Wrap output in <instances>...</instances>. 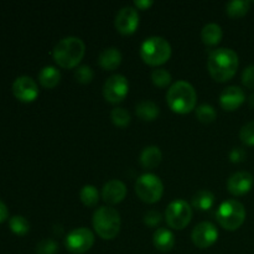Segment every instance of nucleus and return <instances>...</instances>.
Segmentation results:
<instances>
[{"label": "nucleus", "instance_id": "nucleus-1", "mask_svg": "<svg viewBox=\"0 0 254 254\" xmlns=\"http://www.w3.org/2000/svg\"><path fill=\"white\" fill-rule=\"evenodd\" d=\"M240 66V59L235 50L218 47L211 51L207 60V68L216 81L225 82L232 78Z\"/></svg>", "mask_w": 254, "mask_h": 254}, {"label": "nucleus", "instance_id": "nucleus-2", "mask_svg": "<svg viewBox=\"0 0 254 254\" xmlns=\"http://www.w3.org/2000/svg\"><path fill=\"white\" fill-rule=\"evenodd\" d=\"M86 45L77 36H66L60 40L52 50V56L56 64L64 68H73L84 56Z\"/></svg>", "mask_w": 254, "mask_h": 254}, {"label": "nucleus", "instance_id": "nucleus-3", "mask_svg": "<svg viewBox=\"0 0 254 254\" xmlns=\"http://www.w3.org/2000/svg\"><path fill=\"white\" fill-rule=\"evenodd\" d=\"M168 106L176 113H189L195 109L197 102V93L192 84L184 79L174 82L166 93Z\"/></svg>", "mask_w": 254, "mask_h": 254}, {"label": "nucleus", "instance_id": "nucleus-4", "mask_svg": "<svg viewBox=\"0 0 254 254\" xmlns=\"http://www.w3.org/2000/svg\"><path fill=\"white\" fill-rule=\"evenodd\" d=\"M92 223L99 237L113 240L121 231V215L111 206H101L94 211Z\"/></svg>", "mask_w": 254, "mask_h": 254}, {"label": "nucleus", "instance_id": "nucleus-5", "mask_svg": "<svg viewBox=\"0 0 254 254\" xmlns=\"http://www.w3.org/2000/svg\"><path fill=\"white\" fill-rule=\"evenodd\" d=\"M171 56V45L161 36H149L141 42L140 57L145 64L159 66Z\"/></svg>", "mask_w": 254, "mask_h": 254}, {"label": "nucleus", "instance_id": "nucleus-6", "mask_svg": "<svg viewBox=\"0 0 254 254\" xmlns=\"http://www.w3.org/2000/svg\"><path fill=\"white\" fill-rule=\"evenodd\" d=\"M216 217L220 225L226 230H237L246 220L245 205L238 200L223 201L216 211Z\"/></svg>", "mask_w": 254, "mask_h": 254}, {"label": "nucleus", "instance_id": "nucleus-7", "mask_svg": "<svg viewBox=\"0 0 254 254\" xmlns=\"http://www.w3.org/2000/svg\"><path fill=\"white\" fill-rule=\"evenodd\" d=\"M135 192L144 202H156L163 196V181L158 175L153 173L141 174L135 181Z\"/></svg>", "mask_w": 254, "mask_h": 254}, {"label": "nucleus", "instance_id": "nucleus-8", "mask_svg": "<svg viewBox=\"0 0 254 254\" xmlns=\"http://www.w3.org/2000/svg\"><path fill=\"white\" fill-rule=\"evenodd\" d=\"M192 218V208L188 201L176 198L171 201L165 210V220L171 228L183 230Z\"/></svg>", "mask_w": 254, "mask_h": 254}, {"label": "nucleus", "instance_id": "nucleus-9", "mask_svg": "<svg viewBox=\"0 0 254 254\" xmlns=\"http://www.w3.org/2000/svg\"><path fill=\"white\" fill-rule=\"evenodd\" d=\"M94 243V235L89 228L78 227L72 230L64 240V246L73 254H83L92 248Z\"/></svg>", "mask_w": 254, "mask_h": 254}, {"label": "nucleus", "instance_id": "nucleus-10", "mask_svg": "<svg viewBox=\"0 0 254 254\" xmlns=\"http://www.w3.org/2000/svg\"><path fill=\"white\" fill-rule=\"evenodd\" d=\"M129 92V82L124 74L114 73L103 84V96L111 103H119Z\"/></svg>", "mask_w": 254, "mask_h": 254}, {"label": "nucleus", "instance_id": "nucleus-11", "mask_svg": "<svg viewBox=\"0 0 254 254\" xmlns=\"http://www.w3.org/2000/svg\"><path fill=\"white\" fill-rule=\"evenodd\" d=\"M218 230L210 221H202L193 227L191 240L198 248H208L217 241Z\"/></svg>", "mask_w": 254, "mask_h": 254}, {"label": "nucleus", "instance_id": "nucleus-12", "mask_svg": "<svg viewBox=\"0 0 254 254\" xmlns=\"http://www.w3.org/2000/svg\"><path fill=\"white\" fill-rule=\"evenodd\" d=\"M117 30L123 35L133 34L139 26V12L136 7L126 5L116 15L114 20Z\"/></svg>", "mask_w": 254, "mask_h": 254}, {"label": "nucleus", "instance_id": "nucleus-13", "mask_svg": "<svg viewBox=\"0 0 254 254\" xmlns=\"http://www.w3.org/2000/svg\"><path fill=\"white\" fill-rule=\"evenodd\" d=\"M12 93L19 101L32 102L39 96V87L35 79L30 76H19L12 83Z\"/></svg>", "mask_w": 254, "mask_h": 254}, {"label": "nucleus", "instance_id": "nucleus-14", "mask_svg": "<svg viewBox=\"0 0 254 254\" xmlns=\"http://www.w3.org/2000/svg\"><path fill=\"white\" fill-rule=\"evenodd\" d=\"M253 175L248 171H237L233 173L227 180V189L232 195L241 196L250 192L253 188Z\"/></svg>", "mask_w": 254, "mask_h": 254}, {"label": "nucleus", "instance_id": "nucleus-15", "mask_svg": "<svg viewBox=\"0 0 254 254\" xmlns=\"http://www.w3.org/2000/svg\"><path fill=\"white\" fill-rule=\"evenodd\" d=\"M127 196L126 184L118 179H112L107 181L102 188V198L109 205H116L124 200Z\"/></svg>", "mask_w": 254, "mask_h": 254}, {"label": "nucleus", "instance_id": "nucleus-16", "mask_svg": "<svg viewBox=\"0 0 254 254\" xmlns=\"http://www.w3.org/2000/svg\"><path fill=\"white\" fill-rule=\"evenodd\" d=\"M246 101V94L241 87L228 86L221 92L220 104L226 111H235Z\"/></svg>", "mask_w": 254, "mask_h": 254}, {"label": "nucleus", "instance_id": "nucleus-17", "mask_svg": "<svg viewBox=\"0 0 254 254\" xmlns=\"http://www.w3.org/2000/svg\"><path fill=\"white\" fill-rule=\"evenodd\" d=\"M122 59H123V56H122L121 50L118 47L109 46L99 52L98 64L102 68L112 71V69H116L121 64Z\"/></svg>", "mask_w": 254, "mask_h": 254}, {"label": "nucleus", "instance_id": "nucleus-18", "mask_svg": "<svg viewBox=\"0 0 254 254\" xmlns=\"http://www.w3.org/2000/svg\"><path fill=\"white\" fill-rule=\"evenodd\" d=\"M163 159V153L156 145H149L141 150L139 155V163L145 169H154L160 164Z\"/></svg>", "mask_w": 254, "mask_h": 254}, {"label": "nucleus", "instance_id": "nucleus-19", "mask_svg": "<svg viewBox=\"0 0 254 254\" xmlns=\"http://www.w3.org/2000/svg\"><path fill=\"white\" fill-rule=\"evenodd\" d=\"M154 246L161 252H169L175 246V236L169 228L160 227L155 230L153 236Z\"/></svg>", "mask_w": 254, "mask_h": 254}, {"label": "nucleus", "instance_id": "nucleus-20", "mask_svg": "<svg viewBox=\"0 0 254 254\" xmlns=\"http://www.w3.org/2000/svg\"><path fill=\"white\" fill-rule=\"evenodd\" d=\"M37 77H39V82L45 88H54L59 84L60 79H61V72L57 67L47 64L40 69Z\"/></svg>", "mask_w": 254, "mask_h": 254}, {"label": "nucleus", "instance_id": "nucleus-21", "mask_svg": "<svg viewBox=\"0 0 254 254\" xmlns=\"http://www.w3.org/2000/svg\"><path fill=\"white\" fill-rule=\"evenodd\" d=\"M223 36L222 27L217 22H208L201 30V39L208 46L217 45Z\"/></svg>", "mask_w": 254, "mask_h": 254}, {"label": "nucleus", "instance_id": "nucleus-22", "mask_svg": "<svg viewBox=\"0 0 254 254\" xmlns=\"http://www.w3.org/2000/svg\"><path fill=\"white\" fill-rule=\"evenodd\" d=\"M135 112L139 118H141L143 121H154L160 113V109L155 102L150 101V99H143L136 103Z\"/></svg>", "mask_w": 254, "mask_h": 254}, {"label": "nucleus", "instance_id": "nucleus-23", "mask_svg": "<svg viewBox=\"0 0 254 254\" xmlns=\"http://www.w3.org/2000/svg\"><path fill=\"white\" fill-rule=\"evenodd\" d=\"M215 195L210 190L202 189V190H198L197 192L193 193L192 198H191V203L197 210L207 211L215 205Z\"/></svg>", "mask_w": 254, "mask_h": 254}, {"label": "nucleus", "instance_id": "nucleus-24", "mask_svg": "<svg viewBox=\"0 0 254 254\" xmlns=\"http://www.w3.org/2000/svg\"><path fill=\"white\" fill-rule=\"evenodd\" d=\"M250 0H231L226 4V12L232 17H241L250 10Z\"/></svg>", "mask_w": 254, "mask_h": 254}, {"label": "nucleus", "instance_id": "nucleus-25", "mask_svg": "<svg viewBox=\"0 0 254 254\" xmlns=\"http://www.w3.org/2000/svg\"><path fill=\"white\" fill-rule=\"evenodd\" d=\"M79 198H81V201L86 206L93 207V206H96L98 203L99 192L96 186L89 185L88 184V185H84L81 189V191H79Z\"/></svg>", "mask_w": 254, "mask_h": 254}, {"label": "nucleus", "instance_id": "nucleus-26", "mask_svg": "<svg viewBox=\"0 0 254 254\" xmlns=\"http://www.w3.org/2000/svg\"><path fill=\"white\" fill-rule=\"evenodd\" d=\"M9 226H10V230L15 233V235H19V236H24L26 235L27 232L30 231V223L24 216H12L9 221Z\"/></svg>", "mask_w": 254, "mask_h": 254}, {"label": "nucleus", "instance_id": "nucleus-27", "mask_svg": "<svg viewBox=\"0 0 254 254\" xmlns=\"http://www.w3.org/2000/svg\"><path fill=\"white\" fill-rule=\"evenodd\" d=\"M196 117L198 118V121L203 122V123H211L217 117V112H216L215 107L211 106L210 103H202L196 108Z\"/></svg>", "mask_w": 254, "mask_h": 254}, {"label": "nucleus", "instance_id": "nucleus-28", "mask_svg": "<svg viewBox=\"0 0 254 254\" xmlns=\"http://www.w3.org/2000/svg\"><path fill=\"white\" fill-rule=\"evenodd\" d=\"M111 119L117 127H127L131 121V116L129 111H127L123 107H116L111 112Z\"/></svg>", "mask_w": 254, "mask_h": 254}, {"label": "nucleus", "instance_id": "nucleus-29", "mask_svg": "<svg viewBox=\"0 0 254 254\" xmlns=\"http://www.w3.org/2000/svg\"><path fill=\"white\" fill-rule=\"evenodd\" d=\"M151 81L155 86L161 87H166L168 84H170L171 82V73L164 67H156L155 69H153L151 72Z\"/></svg>", "mask_w": 254, "mask_h": 254}, {"label": "nucleus", "instance_id": "nucleus-30", "mask_svg": "<svg viewBox=\"0 0 254 254\" xmlns=\"http://www.w3.org/2000/svg\"><path fill=\"white\" fill-rule=\"evenodd\" d=\"M94 72L91 66L88 64H81L74 69V78L79 82V83H89L93 79Z\"/></svg>", "mask_w": 254, "mask_h": 254}, {"label": "nucleus", "instance_id": "nucleus-31", "mask_svg": "<svg viewBox=\"0 0 254 254\" xmlns=\"http://www.w3.org/2000/svg\"><path fill=\"white\" fill-rule=\"evenodd\" d=\"M59 246L54 240L50 238H45V240L40 241L36 245V253L37 254H56Z\"/></svg>", "mask_w": 254, "mask_h": 254}, {"label": "nucleus", "instance_id": "nucleus-32", "mask_svg": "<svg viewBox=\"0 0 254 254\" xmlns=\"http://www.w3.org/2000/svg\"><path fill=\"white\" fill-rule=\"evenodd\" d=\"M240 139L247 145H254V121L248 122L241 128Z\"/></svg>", "mask_w": 254, "mask_h": 254}, {"label": "nucleus", "instance_id": "nucleus-33", "mask_svg": "<svg viewBox=\"0 0 254 254\" xmlns=\"http://www.w3.org/2000/svg\"><path fill=\"white\" fill-rule=\"evenodd\" d=\"M161 220H163V215L156 210H150L144 215V222H145V225L151 226V227L158 226L161 222Z\"/></svg>", "mask_w": 254, "mask_h": 254}, {"label": "nucleus", "instance_id": "nucleus-34", "mask_svg": "<svg viewBox=\"0 0 254 254\" xmlns=\"http://www.w3.org/2000/svg\"><path fill=\"white\" fill-rule=\"evenodd\" d=\"M242 83L247 88L254 89V64L246 67L242 72Z\"/></svg>", "mask_w": 254, "mask_h": 254}, {"label": "nucleus", "instance_id": "nucleus-35", "mask_svg": "<svg viewBox=\"0 0 254 254\" xmlns=\"http://www.w3.org/2000/svg\"><path fill=\"white\" fill-rule=\"evenodd\" d=\"M246 155H247V153H246L245 149L241 148V146H235L230 151V160L232 163H241V161L245 160Z\"/></svg>", "mask_w": 254, "mask_h": 254}, {"label": "nucleus", "instance_id": "nucleus-36", "mask_svg": "<svg viewBox=\"0 0 254 254\" xmlns=\"http://www.w3.org/2000/svg\"><path fill=\"white\" fill-rule=\"evenodd\" d=\"M153 4V0H134V5L140 10L148 9V7H150Z\"/></svg>", "mask_w": 254, "mask_h": 254}, {"label": "nucleus", "instance_id": "nucleus-37", "mask_svg": "<svg viewBox=\"0 0 254 254\" xmlns=\"http://www.w3.org/2000/svg\"><path fill=\"white\" fill-rule=\"evenodd\" d=\"M7 215H9V211H7L6 205L0 200V222L5 221L7 218Z\"/></svg>", "mask_w": 254, "mask_h": 254}, {"label": "nucleus", "instance_id": "nucleus-38", "mask_svg": "<svg viewBox=\"0 0 254 254\" xmlns=\"http://www.w3.org/2000/svg\"><path fill=\"white\" fill-rule=\"evenodd\" d=\"M248 103H250L251 107H253L254 108V93H252L250 97H248Z\"/></svg>", "mask_w": 254, "mask_h": 254}]
</instances>
